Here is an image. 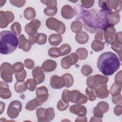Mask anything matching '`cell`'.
I'll use <instances>...</instances> for the list:
<instances>
[{
    "mask_svg": "<svg viewBox=\"0 0 122 122\" xmlns=\"http://www.w3.org/2000/svg\"><path fill=\"white\" fill-rule=\"evenodd\" d=\"M75 9L76 17L82 20L84 28L90 33L104 30L110 26L107 20L109 11L94 9L86 10L80 5H77Z\"/></svg>",
    "mask_w": 122,
    "mask_h": 122,
    "instance_id": "6da1fadb",
    "label": "cell"
},
{
    "mask_svg": "<svg viewBox=\"0 0 122 122\" xmlns=\"http://www.w3.org/2000/svg\"><path fill=\"white\" fill-rule=\"evenodd\" d=\"M121 61L118 56L111 51L105 52L99 56L97 61L98 70L104 75L110 76L120 67Z\"/></svg>",
    "mask_w": 122,
    "mask_h": 122,
    "instance_id": "7a4b0ae2",
    "label": "cell"
},
{
    "mask_svg": "<svg viewBox=\"0 0 122 122\" xmlns=\"http://www.w3.org/2000/svg\"><path fill=\"white\" fill-rule=\"evenodd\" d=\"M19 40L11 31L4 30L0 33V52L1 54H9L16 50Z\"/></svg>",
    "mask_w": 122,
    "mask_h": 122,
    "instance_id": "3957f363",
    "label": "cell"
},
{
    "mask_svg": "<svg viewBox=\"0 0 122 122\" xmlns=\"http://www.w3.org/2000/svg\"><path fill=\"white\" fill-rule=\"evenodd\" d=\"M108 80V78L106 76L96 74L88 77L86 79V84L88 87L95 89L101 85L106 84Z\"/></svg>",
    "mask_w": 122,
    "mask_h": 122,
    "instance_id": "277c9868",
    "label": "cell"
},
{
    "mask_svg": "<svg viewBox=\"0 0 122 122\" xmlns=\"http://www.w3.org/2000/svg\"><path fill=\"white\" fill-rule=\"evenodd\" d=\"M46 25L48 29L55 30L59 34H63L66 30L65 24L54 18H48L46 21Z\"/></svg>",
    "mask_w": 122,
    "mask_h": 122,
    "instance_id": "5b68a950",
    "label": "cell"
},
{
    "mask_svg": "<svg viewBox=\"0 0 122 122\" xmlns=\"http://www.w3.org/2000/svg\"><path fill=\"white\" fill-rule=\"evenodd\" d=\"M0 76L1 79L6 82H11L12 81V75L14 71L12 65L10 63L4 62L0 66Z\"/></svg>",
    "mask_w": 122,
    "mask_h": 122,
    "instance_id": "8992f818",
    "label": "cell"
},
{
    "mask_svg": "<svg viewBox=\"0 0 122 122\" xmlns=\"http://www.w3.org/2000/svg\"><path fill=\"white\" fill-rule=\"evenodd\" d=\"M22 109V104L20 102L15 100L11 102L8 108L7 113L11 119L17 118Z\"/></svg>",
    "mask_w": 122,
    "mask_h": 122,
    "instance_id": "52a82bcc",
    "label": "cell"
},
{
    "mask_svg": "<svg viewBox=\"0 0 122 122\" xmlns=\"http://www.w3.org/2000/svg\"><path fill=\"white\" fill-rule=\"evenodd\" d=\"M36 97L35 98L38 106H41L48 100L49 94L46 87L42 86L37 88L36 91Z\"/></svg>",
    "mask_w": 122,
    "mask_h": 122,
    "instance_id": "ba28073f",
    "label": "cell"
},
{
    "mask_svg": "<svg viewBox=\"0 0 122 122\" xmlns=\"http://www.w3.org/2000/svg\"><path fill=\"white\" fill-rule=\"evenodd\" d=\"M14 20L13 13L10 11H0V28H6L10 23L12 22Z\"/></svg>",
    "mask_w": 122,
    "mask_h": 122,
    "instance_id": "9c48e42d",
    "label": "cell"
},
{
    "mask_svg": "<svg viewBox=\"0 0 122 122\" xmlns=\"http://www.w3.org/2000/svg\"><path fill=\"white\" fill-rule=\"evenodd\" d=\"M88 99L86 96L80 92L78 90L71 91L70 102L76 104H85L87 102Z\"/></svg>",
    "mask_w": 122,
    "mask_h": 122,
    "instance_id": "30bf717a",
    "label": "cell"
},
{
    "mask_svg": "<svg viewBox=\"0 0 122 122\" xmlns=\"http://www.w3.org/2000/svg\"><path fill=\"white\" fill-rule=\"evenodd\" d=\"M78 55L75 53H71L69 55L63 57L61 61V66L64 69H68L71 65L75 64L78 61Z\"/></svg>",
    "mask_w": 122,
    "mask_h": 122,
    "instance_id": "8fae6325",
    "label": "cell"
},
{
    "mask_svg": "<svg viewBox=\"0 0 122 122\" xmlns=\"http://www.w3.org/2000/svg\"><path fill=\"white\" fill-rule=\"evenodd\" d=\"M41 26V22L38 20H33L25 26V32L29 36L35 35L37 33V30Z\"/></svg>",
    "mask_w": 122,
    "mask_h": 122,
    "instance_id": "7c38bea8",
    "label": "cell"
},
{
    "mask_svg": "<svg viewBox=\"0 0 122 122\" xmlns=\"http://www.w3.org/2000/svg\"><path fill=\"white\" fill-rule=\"evenodd\" d=\"M50 85L53 89H61L65 86V81L62 76L52 75L50 78Z\"/></svg>",
    "mask_w": 122,
    "mask_h": 122,
    "instance_id": "4fadbf2b",
    "label": "cell"
},
{
    "mask_svg": "<svg viewBox=\"0 0 122 122\" xmlns=\"http://www.w3.org/2000/svg\"><path fill=\"white\" fill-rule=\"evenodd\" d=\"M116 30L113 26H109L104 30L103 35L105 41L109 44H112L115 41Z\"/></svg>",
    "mask_w": 122,
    "mask_h": 122,
    "instance_id": "5bb4252c",
    "label": "cell"
},
{
    "mask_svg": "<svg viewBox=\"0 0 122 122\" xmlns=\"http://www.w3.org/2000/svg\"><path fill=\"white\" fill-rule=\"evenodd\" d=\"M32 75L37 84L42 83L45 80V74L41 67L40 66H37L32 70Z\"/></svg>",
    "mask_w": 122,
    "mask_h": 122,
    "instance_id": "9a60e30c",
    "label": "cell"
},
{
    "mask_svg": "<svg viewBox=\"0 0 122 122\" xmlns=\"http://www.w3.org/2000/svg\"><path fill=\"white\" fill-rule=\"evenodd\" d=\"M120 16L119 12L114 10L109 12L107 16V22L111 26L117 24L120 21Z\"/></svg>",
    "mask_w": 122,
    "mask_h": 122,
    "instance_id": "2e32d148",
    "label": "cell"
},
{
    "mask_svg": "<svg viewBox=\"0 0 122 122\" xmlns=\"http://www.w3.org/2000/svg\"><path fill=\"white\" fill-rule=\"evenodd\" d=\"M70 111L79 116H84L87 113L86 107L81 104H76L71 105L70 107Z\"/></svg>",
    "mask_w": 122,
    "mask_h": 122,
    "instance_id": "e0dca14e",
    "label": "cell"
},
{
    "mask_svg": "<svg viewBox=\"0 0 122 122\" xmlns=\"http://www.w3.org/2000/svg\"><path fill=\"white\" fill-rule=\"evenodd\" d=\"M31 48V44L23 34H21L19 37V48L24 51H29Z\"/></svg>",
    "mask_w": 122,
    "mask_h": 122,
    "instance_id": "ac0fdd59",
    "label": "cell"
},
{
    "mask_svg": "<svg viewBox=\"0 0 122 122\" xmlns=\"http://www.w3.org/2000/svg\"><path fill=\"white\" fill-rule=\"evenodd\" d=\"M11 96V92L9 89L8 84L4 81H0V97L4 99H9Z\"/></svg>",
    "mask_w": 122,
    "mask_h": 122,
    "instance_id": "d6986e66",
    "label": "cell"
},
{
    "mask_svg": "<svg viewBox=\"0 0 122 122\" xmlns=\"http://www.w3.org/2000/svg\"><path fill=\"white\" fill-rule=\"evenodd\" d=\"M74 14V10L70 5H65L62 7L61 14L63 18L67 20L71 19L73 17Z\"/></svg>",
    "mask_w": 122,
    "mask_h": 122,
    "instance_id": "ffe728a7",
    "label": "cell"
},
{
    "mask_svg": "<svg viewBox=\"0 0 122 122\" xmlns=\"http://www.w3.org/2000/svg\"><path fill=\"white\" fill-rule=\"evenodd\" d=\"M96 96L100 99H104L108 97L109 92L106 84L101 85L95 89Z\"/></svg>",
    "mask_w": 122,
    "mask_h": 122,
    "instance_id": "44dd1931",
    "label": "cell"
},
{
    "mask_svg": "<svg viewBox=\"0 0 122 122\" xmlns=\"http://www.w3.org/2000/svg\"><path fill=\"white\" fill-rule=\"evenodd\" d=\"M56 67L57 63L55 61L52 60H47L43 62L41 68L44 72H49L55 70Z\"/></svg>",
    "mask_w": 122,
    "mask_h": 122,
    "instance_id": "7402d4cb",
    "label": "cell"
},
{
    "mask_svg": "<svg viewBox=\"0 0 122 122\" xmlns=\"http://www.w3.org/2000/svg\"><path fill=\"white\" fill-rule=\"evenodd\" d=\"M108 7L110 11H114L119 12L122 9V1L121 0H108Z\"/></svg>",
    "mask_w": 122,
    "mask_h": 122,
    "instance_id": "603a6c76",
    "label": "cell"
},
{
    "mask_svg": "<svg viewBox=\"0 0 122 122\" xmlns=\"http://www.w3.org/2000/svg\"><path fill=\"white\" fill-rule=\"evenodd\" d=\"M62 37L59 34H52L49 37V42L53 46L59 45L62 41Z\"/></svg>",
    "mask_w": 122,
    "mask_h": 122,
    "instance_id": "cb8c5ba5",
    "label": "cell"
},
{
    "mask_svg": "<svg viewBox=\"0 0 122 122\" xmlns=\"http://www.w3.org/2000/svg\"><path fill=\"white\" fill-rule=\"evenodd\" d=\"M76 41L81 44L86 43L89 40V35L85 31H81L77 33L75 36Z\"/></svg>",
    "mask_w": 122,
    "mask_h": 122,
    "instance_id": "d4e9b609",
    "label": "cell"
},
{
    "mask_svg": "<svg viewBox=\"0 0 122 122\" xmlns=\"http://www.w3.org/2000/svg\"><path fill=\"white\" fill-rule=\"evenodd\" d=\"M92 49L95 51H102L104 48V43L99 40H94L91 44Z\"/></svg>",
    "mask_w": 122,
    "mask_h": 122,
    "instance_id": "484cf974",
    "label": "cell"
},
{
    "mask_svg": "<svg viewBox=\"0 0 122 122\" xmlns=\"http://www.w3.org/2000/svg\"><path fill=\"white\" fill-rule=\"evenodd\" d=\"M24 17L28 20L34 19L36 17V12L35 10L32 7H28L24 11Z\"/></svg>",
    "mask_w": 122,
    "mask_h": 122,
    "instance_id": "4316f807",
    "label": "cell"
},
{
    "mask_svg": "<svg viewBox=\"0 0 122 122\" xmlns=\"http://www.w3.org/2000/svg\"><path fill=\"white\" fill-rule=\"evenodd\" d=\"M82 28V24L79 20L73 21L71 24V29L74 33H79L81 31Z\"/></svg>",
    "mask_w": 122,
    "mask_h": 122,
    "instance_id": "83f0119b",
    "label": "cell"
},
{
    "mask_svg": "<svg viewBox=\"0 0 122 122\" xmlns=\"http://www.w3.org/2000/svg\"><path fill=\"white\" fill-rule=\"evenodd\" d=\"M86 97L90 101H93L96 98V94L95 89L88 87L85 90Z\"/></svg>",
    "mask_w": 122,
    "mask_h": 122,
    "instance_id": "f1b7e54d",
    "label": "cell"
},
{
    "mask_svg": "<svg viewBox=\"0 0 122 122\" xmlns=\"http://www.w3.org/2000/svg\"><path fill=\"white\" fill-rule=\"evenodd\" d=\"M122 89V85L117 84L115 83H113L110 90V92L112 96H118L121 94Z\"/></svg>",
    "mask_w": 122,
    "mask_h": 122,
    "instance_id": "f546056e",
    "label": "cell"
},
{
    "mask_svg": "<svg viewBox=\"0 0 122 122\" xmlns=\"http://www.w3.org/2000/svg\"><path fill=\"white\" fill-rule=\"evenodd\" d=\"M25 82L24 81L21 82L17 81L14 84V90L15 92L18 93H22L25 92L27 90Z\"/></svg>",
    "mask_w": 122,
    "mask_h": 122,
    "instance_id": "4dcf8cb0",
    "label": "cell"
},
{
    "mask_svg": "<svg viewBox=\"0 0 122 122\" xmlns=\"http://www.w3.org/2000/svg\"><path fill=\"white\" fill-rule=\"evenodd\" d=\"M48 55L51 58H56L61 56V52L59 48L52 47L48 51Z\"/></svg>",
    "mask_w": 122,
    "mask_h": 122,
    "instance_id": "1f68e13d",
    "label": "cell"
},
{
    "mask_svg": "<svg viewBox=\"0 0 122 122\" xmlns=\"http://www.w3.org/2000/svg\"><path fill=\"white\" fill-rule=\"evenodd\" d=\"M76 54L78 55V58L81 60H83L87 58L88 52L86 49L84 48H79L76 51Z\"/></svg>",
    "mask_w": 122,
    "mask_h": 122,
    "instance_id": "d6a6232c",
    "label": "cell"
},
{
    "mask_svg": "<svg viewBox=\"0 0 122 122\" xmlns=\"http://www.w3.org/2000/svg\"><path fill=\"white\" fill-rule=\"evenodd\" d=\"M65 81V87L70 88L73 84V78L70 73H65L62 75Z\"/></svg>",
    "mask_w": 122,
    "mask_h": 122,
    "instance_id": "836d02e7",
    "label": "cell"
},
{
    "mask_svg": "<svg viewBox=\"0 0 122 122\" xmlns=\"http://www.w3.org/2000/svg\"><path fill=\"white\" fill-rule=\"evenodd\" d=\"M55 117L54 110L52 108H48L45 109V118L46 122L52 121Z\"/></svg>",
    "mask_w": 122,
    "mask_h": 122,
    "instance_id": "e575fe53",
    "label": "cell"
},
{
    "mask_svg": "<svg viewBox=\"0 0 122 122\" xmlns=\"http://www.w3.org/2000/svg\"><path fill=\"white\" fill-rule=\"evenodd\" d=\"M47 36L44 33H37L35 35L36 43L40 45L44 44L47 41Z\"/></svg>",
    "mask_w": 122,
    "mask_h": 122,
    "instance_id": "d590c367",
    "label": "cell"
},
{
    "mask_svg": "<svg viewBox=\"0 0 122 122\" xmlns=\"http://www.w3.org/2000/svg\"><path fill=\"white\" fill-rule=\"evenodd\" d=\"M112 49L116 52L120 57V60L122 61V44H120L119 43L117 42L116 41H114L112 44L111 46Z\"/></svg>",
    "mask_w": 122,
    "mask_h": 122,
    "instance_id": "8d00e7d4",
    "label": "cell"
},
{
    "mask_svg": "<svg viewBox=\"0 0 122 122\" xmlns=\"http://www.w3.org/2000/svg\"><path fill=\"white\" fill-rule=\"evenodd\" d=\"M57 6L47 7L44 10V14L48 16H54L57 12Z\"/></svg>",
    "mask_w": 122,
    "mask_h": 122,
    "instance_id": "74e56055",
    "label": "cell"
},
{
    "mask_svg": "<svg viewBox=\"0 0 122 122\" xmlns=\"http://www.w3.org/2000/svg\"><path fill=\"white\" fill-rule=\"evenodd\" d=\"M10 30L16 35H20L21 32V27L18 22H14L10 26Z\"/></svg>",
    "mask_w": 122,
    "mask_h": 122,
    "instance_id": "f35d334b",
    "label": "cell"
},
{
    "mask_svg": "<svg viewBox=\"0 0 122 122\" xmlns=\"http://www.w3.org/2000/svg\"><path fill=\"white\" fill-rule=\"evenodd\" d=\"M27 89H28L30 92H33L36 89L37 83L33 79H29L25 82Z\"/></svg>",
    "mask_w": 122,
    "mask_h": 122,
    "instance_id": "ab89813d",
    "label": "cell"
},
{
    "mask_svg": "<svg viewBox=\"0 0 122 122\" xmlns=\"http://www.w3.org/2000/svg\"><path fill=\"white\" fill-rule=\"evenodd\" d=\"M45 109L43 108H39L36 111V115L37 117V121L46 122L45 118Z\"/></svg>",
    "mask_w": 122,
    "mask_h": 122,
    "instance_id": "60d3db41",
    "label": "cell"
},
{
    "mask_svg": "<svg viewBox=\"0 0 122 122\" xmlns=\"http://www.w3.org/2000/svg\"><path fill=\"white\" fill-rule=\"evenodd\" d=\"M59 48L61 51V56L69 54L70 53L71 50V46L67 43L62 44Z\"/></svg>",
    "mask_w": 122,
    "mask_h": 122,
    "instance_id": "b9f144b4",
    "label": "cell"
},
{
    "mask_svg": "<svg viewBox=\"0 0 122 122\" xmlns=\"http://www.w3.org/2000/svg\"><path fill=\"white\" fill-rule=\"evenodd\" d=\"M38 107V106L37 105L35 99H33L32 100H30L28 102V103L26 105L25 108L28 111H32L36 109Z\"/></svg>",
    "mask_w": 122,
    "mask_h": 122,
    "instance_id": "7bdbcfd3",
    "label": "cell"
},
{
    "mask_svg": "<svg viewBox=\"0 0 122 122\" xmlns=\"http://www.w3.org/2000/svg\"><path fill=\"white\" fill-rule=\"evenodd\" d=\"M81 73L85 76H88L92 72V68L89 65H84L81 69Z\"/></svg>",
    "mask_w": 122,
    "mask_h": 122,
    "instance_id": "ee69618b",
    "label": "cell"
},
{
    "mask_svg": "<svg viewBox=\"0 0 122 122\" xmlns=\"http://www.w3.org/2000/svg\"><path fill=\"white\" fill-rule=\"evenodd\" d=\"M15 76L18 81L21 82L24 81L26 77V71L24 69L21 71L14 73Z\"/></svg>",
    "mask_w": 122,
    "mask_h": 122,
    "instance_id": "f6af8a7d",
    "label": "cell"
},
{
    "mask_svg": "<svg viewBox=\"0 0 122 122\" xmlns=\"http://www.w3.org/2000/svg\"><path fill=\"white\" fill-rule=\"evenodd\" d=\"M69 106V103L65 102L62 99L60 100L57 104V108L60 111L66 110Z\"/></svg>",
    "mask_w": 122,
    "mask_h": 122,
    "instance_id": "bcb514c9",
    "label": "cell"
},
{
    "mask_svg": "<svg viewBox=\"0 0 122 122\" xmlns=\"http://www.w3.org/2000/svg\"><path fill=\"white\" fill-rule=\"evenodd\" d=\"M24 64L21 62H17L14 63L12 65V69L14 73L21 71L24 70Z\"/></svg>",
    "mask_w": 122,
    "mask_h": 122,
    "instance_id": "7dc6e473",
    "label": "cell"
},
{
    "mask_svg": "<svg viewBox=\"0 0 122 122\" xmlns=\"http://www.w3.org/2000/svg\"><path fill=\"white\" fill-rule=\"evenodd\" d=\"M97 106L103 112V113L107 112L109 109V104L104 101H102L99 102L97 104Z\"/></svg>",
    "mask_w": 122,
    "mask_h": 122,
    "instance_id": "c3c4849f",
    "label": "cell"
},
{
    "mask_svg": "<svg viewBox=\"0 0 122 122\" xmlns=\"http://www.w3.org/2000/svg\"><path fill=\"white\" fill-rule=\"evenodd\" d=\"M70 93L71 91L67 89H65L63 90L62 93L61 99L66 103H69L70 99Z\"/></svg>",
    "mask_w": 122,
    "mask_h": 122,
    "instance_id": "681fc988",
    "label": "cell"
},
{
    "mask_svg": "<svg viewBox=\"0 0 122 122\" xmlns=\"http://www.w3.org/2000/svg\"><path fill=\"white\" fill-rule=\"evenodd\" d=\"M24 65L26 68L28 69H32L35 66L34 61L30 59H26L24 60Z\"/></svg>",
    "mask_w": 122,
    "mask_h": 122,
    "instance_id": "f907efd6",
    "label": "cell"
},
{
    "mask_svg": "<svg viewBox=\"0 0 122 122\" xmlns=\"http://www.w3.org/2000/svg\"><path fill=\"white\" fill-rule=\"evenodd\" d=\"M93 113L94 116L96 117L102 118L103 116V112L98 107L96 106L93 109Z\"/></svg>",
    "mask_w": 122,
    "mask_h": 122,
    "instance_id": "816d5d0a",
    "label": "cell"
},
{
    "mask_svg": "<svg viewBox=\"0 0 122 122\" xmlns=\"http://www.w3.org/2000/svg\"><path fill=\"white\" fill-rule=\"evenodd\" d=\"M10 3L17 7H18V8H20L21 7H22L24 5L25 2H26V1L25 0H10Z\"/></svg>",
    "mask_w": 122,
    "mask_h": 122,
    "instance_id": "f5cc1de1",
    "label": "cell"
},
{
    "mask_svg": "<svg viewBox=\"0 0 122 122\" xmlns=\"http://www.w3.org/2000/svg\"><path fill=\"white\" fill-rule=\"evenodd\" d=\"M82 6L85 8L88 9L92 7L94 3V0H81Z\"/></svg>",
    "mask_w": 122,
    "mask_h": 122,
    "instance_id": "db71d44e",
    "label": "cell"
},
{
    "mask_svg": "<svg viewBox=\"0 0 122 122\" xmlns=\"http://www.w3.org/2000/svg\"><path fill=\"white\" fill-rule=\"evenodd\" d=\"M41 2L43 4L47 6V7L57 6V2L55 0H41Z\"/></svg>",
    "mask_w": 122,
    "mask_h": 122,
    "instance_id": "11a10c76",
    "label": "cell"
},
{
    "mask_svg": "<svg viewBox=\"0 0 122 122\" xmlns=\"http://www.w3.org/2000/svg\"><path fill=\"white\" fill-rule=\"evenodd\" d=\"M112 102L116 105H121L122 104V95L120 94L118 96L112 97Z\"/></svg>",
    "mask_w": 122,
    "mask_h": 122,
    "instance_id": "9f6ffc18",
    "label": "cell"
},
{
    "mask_svg": "<svg viewBox=\"0 0 122 122\" xmlns=\"http://www.w3.org/2000/svg\"><path fill=\"white\" fill-rule=\"evenodd\" d=\"M115 83L117 84L122 85V71H120L115 76Z\"/></svg>",
    "mask_w": 122,
    "mask_h": 122,
    "instance_id": "6f0895ef",
    "label": "cell"
},
{
    "mask_svg": "<svg viewBox=\"0 0 122 122\" xmlns=\"http://www.w3.org/2000/svg\"><path fill=\"white\" fill-rule=\"evenodd\" d=\"M95 40H102L103 38V31L102 30H99L97 31L94 36Z\"/></svg>",
    "mask_w": 122,
    "mask_h": 122,
    "instance_id": "680465c9",
    "label": "cell"
},
{
    "mask_svg": "<svg viewBox=\"0 0 122 122\" xmlns=\"http://www.w3.org/2000/svg\"><path fill=\"white\" fill-rule=\"evenodd\" d=\"M122 112V107L120 105H117L114 109V113L117 116H120Z\"/></svg>",
    "mask_w": 122,
    "mask_h": 122,
    "instance_id": "91938a15",
    "label": "cell"
},
{
    "mask_svg": "<svg viewBox=\"0 0 122 122\" xmlns=\"http://www.w3.org/2000/svg\"><path fill=\"white\" fill-rule=\"evenodd\" d=\"M115 41L120 44H122V32H118L115 35Z\"/></svg>",
    "mask_w": 122,
    "mask_h": 122,
    "instance_id": "94428289",
    "label": "cell"
},
{
    "mask_svg": "<svg viewBox=\"0 0 122 122\" xmlns=\"http://www.w3.org/2000/svg\"><path fill=\"white\" fill-rule=\"evenodd\" d=\"M87 117L84 116H79L77 118L75 122H87Z\"/></svg>",
    "mask_w": 122,
    "mask_h": 122,
    "instance_id": "6125c7cd",
    "label": "cell"
},
{
    "mask_svg": "<svg viewBox=\"0 0 122 122\" xmlns=\"http://www.w3.org/2000/svg\"><path fill=\"white\" fill-rule=\"evenodd\" d=\"M102 122V118H97L94 116H92V117H91L90 122Z\"/></svg>",
    "mask_w": 122,
    "mask_h": 122,
    "instance_id": "be15d7a7",
    "label": "cell"
},
{
    "mask_svg": "<svg viewBox=\"0 0 122 122\" xmlns=\"http://www.w3.org/2000/svg\"><path fill=\"white\" fill-rule=\"evenodd\" d=\"M0 114H2L3 112L4 111L5 104L4 103L2 102H0Z\"/></svg>",
    "mask_w": 122,
    "mask_h": 122,
    "instance_id": "e7e4bbea",
    "label": "cell"
}]
</instances>
